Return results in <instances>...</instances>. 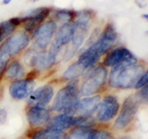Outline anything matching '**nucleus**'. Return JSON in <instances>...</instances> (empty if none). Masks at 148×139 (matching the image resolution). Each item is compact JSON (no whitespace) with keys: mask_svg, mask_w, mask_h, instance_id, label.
Wrapping results in <instances>:
<instances>
[{"mask_svg":"<svg viewBox=\"0 0 148 139\" xmlns=\"http://www.w3.org/2000/svg\"><path fill=\"white\" fill-rule=\"evenodd\" d=\"M117 38L118 34L114 26L111 23H108L99 37L79 56L76 62L85 71L92 68L99 59L113 47Z\"/></svg>","mask_w":148,"mask_h":139,"instance_id":"f257e3e1","label":"nucleus"},{"mask_svg":"<svg viewBox=\"0 0 148 139\" xmlns=\"http://www.w3.org/2000/svg\"><path fill=\"white\" fill-rule=\"evenodd\" d=\"M145 71V66L137 63H120L111 69L108 85L113 89H132Z\"/></svg>","mask_w":148,"mask_h":139,"instance_id":"f03ea898","label":"nucleus"},{"mask_svg":"<svg viewBox=\"0 0 148 139\" xmlns=\"http://www.w3.org/2000/svg\"><path fill=\"white\" fill-rule=\"evenodd\" d=\"M92 16V11L90 10H82L76 13V18L75 19L76 21H74V33L71 40L72 45L66 55L67 59L72 58L75 52L79 49L86 39L90 28Z\"/></svg>","mask_w":148,"mask_h":139,"instance_id":"7ed1b4c3","label":"nucleus"},{"mask_svg":"<svg viewBox=\"0 0 148 139\" xmlns=\"http://www.w3.org/2000/svg\"><path fill=\"white\" fill-rule=\"evenodd\" d=\"M79 94L78 80H71L57 92L51 109L54 112H68L79 100Z\"/></svg>","mask_w":148,"mask_h":139,"instance_id":"20e7f679","label":"nucleus"},{"mask_svg":"<svg viewBox=\"0 0 148 139\" xmlns=\"http://www.w3.org/2000/svg\"><path fill=\"white\" fill-rule=\"evenodd\" d=\"M108 77V70L104 66H99L92 68L86 75L79 92L85 97L96 95L104 86Z\"/></svg>","mask_w":148,"mask_h":139,"instance_id":"39448f33","label":"nucleus"},{"mask_svg":"<svg viewBox=\"0 0 148 139\" xmlns=\"http://www.w3.org/2000/svg\"><path fill=\"white\" fill-rule=\"evenodd\" d=\"M142 102L143 101L140 98L138 92L128 96L123 103L121 111L115 120V128L117 129H123L131 124Z\"/></svg>","mask_w":148,"mask_h":139,"instance_id":"423d86ee","label":"nucleus"},{"mask_svg":"<svg viewBox=\"0 0 148 139\" xmlns=\"http://www.w3.org/2000/svg\"><path fill=\"white\" fill-rule=\"evenodd\" d=\"M57 54L52 50L40 51L34 48L26 51L24 56V61L26 65L34 67L37 71H44L53 67L56 63Z\"/></svg>","mask_w":148,"mask_h":139,"instance_id":"0eeeda50","label":"nucleus"},{"mask_svg":"<svg viewBox=\"0 0 148 139\" xmlns=\"http://www.w3.org/2000/svg\"><path fill=\"white\" fill-rule=\"evenodd\" d=\"M57 28V22L54 19L42 22L33 32V48L37 50L45 49L51 43Z\"/></svg>","mask_w":148,"mask_h":139,"instance_id":"6e6552de","label":"nucleus"},{"mask_svg":"<svg viewBox=\"0 0 148 139\" xmlns=\"http://www.w3.org/2000/svg\"><path fill=\"white\" fill-rule=\"evenodd\" d=\"M30 42V36L26 31H18L9 36L1 43L0 46L14 57L25 49Z\"/></svg>","mask_w":148,"mask_h":139,"instance_id":"1a4fd4ad","label":"nucleus"},{"mask_svg":"<svg viewBox=\"0 0 148 139\" xmlns=\"http://www.w3.org/2000/svg\"><path fill=\"white\" fill-rule=\"evenodd\" d=\"M101 101L100 95H92L79 100L74 106L68 112V115L79 117H92L97 110Z\"/></svg>","mask_w":148,"mask_h":139,"instance_id":"9d476101","label":"nucleus"},{"mask_svg":"<svg viewBox=\"0 0 148 139\" xmlns=\"http://www.w3.org/2000/svg\"><path fill=\"white\" fill-rule=\"evenodd\" d=\"M120 104L118 99L113 95L104 97L96 110V118L100 122L107 123L114 118L119 113Z\"/></svg>","mask_w":148,"mask_h":139,"instance_id":"9b49d317","label":"nucleus"},{"mask_svg":"<svg viewBox=\"0 0 148 139\" xmlns=\"http://www.w3.org/2000/svg\"><path fill=\"white\" fill-rule=\"evenodd\" d=\"M49 8H37L28 10L24 17H21V24H23L25 31L34 32L39 25L44 22L51 14Z\"/></svg>","mask_w":148,"mask_h":139,"instance_id":"f8f14e48","label":"nucleus"},{"mask_svg":"<svg viewBox=\"0 0 148 139\" xmlns=\"http://www.w3.org/2000/svg\"><path fill=\"white\" fill-rule=\"evenodd\" d=\"M66 139H115L110 132L92 127H76L67 134Z\"/></svg>","mask_w":148,"mask_h":139,"instance_id":"ddd939ff","label":"nucleus"},{"mask_svg":"<svg viewBox=\"0 0 148 139\" xmlns=\"http://www.w3.org/2000/svg\"><path fill=\"white\" fill-rule=\"evenodd\" d=\"M136 57L133 53L125 47H118L108 51L103 60L106 67H114L123 63H137Z\"/></svg>","mask_w":148,"mask_h":139,"instance_id":"4468645a","label":"nucleus"},{"mask_svg":"<svg viewBox=\"0 0 148 139\" xmlns=\"http://www.w3.org/2000/svg\"><path fill=\"white\" fill-rule=\"evenodd\" d=\"M74 28H75L74 22L63 23L62 26L56 32L54 39L53 40L50 49L57 54L63 46L69 44L73 39Z\"/></svg>","mask_w":148,"mask_h":139,"instance_id":"2eb2a0df","label":"nucleus"},{"mask_svg":"<svg viewBox=\"0 0 148 139\" xmlns=\"http://www.w3.org/2000/svg\"><path fill=\"white\" fill-rule=\"evenodd\" d=\"M54 96V89L51 85H44L34 90L28 96V104L45 107L51 103Z\"/></svg>","mask_w":148,"mask_h":139,"instance_id":"dca6fc26","label":"nucleus"},{"mask_svg":"<svg viewBox=\"0 0 148 139\" xmlns=\"http://www.w3.org/2000/svg\"><path fill=\"white\" fill-rule=\"evenodd\" d=\"M28 124L32 127H39L47 124L51 120V112L48 109L39 106H30L26 112Z\"/></svg>","mask_w":148,"mask_h":139,"instance_id":"f3484780","label":"nucleus"},{"mask_svg":"<svg viewBox=\"0 0 148 139\" xmlns=\"http://www.w3.org/2000/svg\"><path fill=\"white\" fill-rule=\"evenodd\" d=\"M36 83L34 80L28 79L14 80L9 87V93L14 100H23L28 98L34 91Z\"/></svg>","mask_w":148,"mask_h":139,"instance_id":"a211bd4d","label":"nucleus"},{"mask_svg":"<svg viewBox=\"0 0 148 139\" xmlns=\"http://www.w3.org/2000/svg\"><path fill=\"white\" fill-rule=\"evenodd\" d=\"M65 132L56 129L45 128L39 129L31 135V139H66Z\"/></svg>","mask_w":148,"mask_h":139,"instance_id":"6ab92c4d","label":"nucleus"},{"mask_svg":"<svg viewBox=\"0 0 148 139\" xmlns=\"http://www.w3.org/2000/svg\"><path fill=\"white\" fill-rule=\"evenodd\" d=\"M25 68L18 60H14L9 63L7 66L5 75L6 78L11 80H20L21 78L25 75Z\"/></svg>","mask_w":148,"mask_h":139,"instance_id":"aec40b11","label":"nucleus"},{"mask_svg":"<svg viewBox=\"0 0 148 139\" xmlns=\"http://www.w3.org/2000/svg\"><path fill=\"white\" fill-rule=\"evenodd\" d=\"M85 71V70L76 61L66 69V71L63 73L62 77L64 80L71 81L73 80H76L78 77L82 75Z\"/></svg>","mask_w":148,"mask_h":139,"instance_id":"412c9836","label":"nucleus"},{"mask_svg":"<svg viewBox=\"0 0 148 139\" xmlns=\"http://www.w3.org/2000/svg\"><path fill=\"white\" fill-rule=\"evenodd\" d=\"M76 13L73 10H67V9H61L56 10L54 12V17L57 21L62 22H74L76 18Z\"/></svg>","mask_w":148,"mask_h":139,"instance_id":"4be33fe9","label":"nucleus"},{"mask_svg":"<svg viewBox=\"0 0 148 139\" xmlns=\"http://www.w3.org/2000/svg\"><path fill=\"white\" fill-rule=\"evenodd\" d=\"M11 57L10 54L0 46V82L2 80L8 65Z\"/></svg>","mask_w":148,"mask_h":139,"instance_id":"5701e85b","label":"nucleus"},{"mask_svg":"<svg viewBox=\"0 0 148 139\" xmlns=\"http://www.w3.org/2000/svg\"><path fill=\"white\" fill-rule=\"evenodd\" d=\"M0 28L2 30L5 39L8 37L9 36L11 35L12 34H14L16 28V27L14 26L9 20L0 22Z\"/></svg>","mask_w":148,"mask_h":139,"instance_id":"b1692460","label":"nucleus"},{"mask_svg":"<svg viewBox=\"0 0 148 139\" xmlns=\"http://www.w3.org/2000/svg\"><path fill=\"white\" fill-rule=\"evenodd\" d=\"M148 83V72L146 71L144 75L138 79V81L136 82V85H135V88L136 89H141V88H143L145 86L147 85Z\"/></svg>","mask_w":148,"mask_h":139,"instance_id":"393cba45","label":"nucleus"},{"mask_svg":"<svg viewBox=\"0 0 148 139\" xmlns=\"http://www.w3.org/2000/svg\"><path fill=\"white\" fill-rule=\"evenodd\" d=\"M147 91H148V86L147 85L145 86L143 88H141L140 89L139 92H138V95H139L140 98L142 100L143 102H147Z\"/></svg>","mask_w":148,"mask_h":139,"instance_id":"a878e982","label":"nucleus"},{"mask_svg":"<svg viewBox=\"0 0 148 139\" xmlns=\"http://www.w3.org/2000/svg\"><path fill=\"white\" fill-rule=\"evenodd\" d=\"M8 118V112L5 109L0 107V126L5 124Z\"/></svg>","mask_w":148,"mask_h":139,"instance_id":"bb28decb","label":"nucleus"},{"mask_svg":"<svg viewBox=\"0 0 148 139\" xmlns=\"http://www.w3.org/2000/svg\"><path fill=\"white\" fill-rule=\"evenodd\" d=\"M39 75V71H37L36 69H33L32 71H30L28 74L27 75V77H26V79H28V80H34L36 77H37V75Z\"/></svg>","mask_w":148,"mask_h":139,"instance_id":"cd10ccee","label":"nucleus"},{"mask_svg":"<svg viewBox=\"0 0 148 139\" xmlns=\"http://www.w3.org/2000/svg\"><path fill=\"white\" fill-rule=\"evenodd\" d=\"M9 21H10L14 26H16V27H17V26H20L21 25L20 18H18V17H13V18L9 19Z\"/></svg>","mask_w":148,"mask_h":139,"instance_id":"c85d7f7f","label":"nucleus"},{"mask_svg":"<svg viewBox=\"0 0 148 139\" xmlns=\"http://www.w3.org/2000/svg\"><path fill=\"white\" fill-rule=\"evenodd\" d=\"M4 40H5V37H4L3 32H2V30L1 29V28H0V45H1V43H2Z\"/></svg>","mask_w":148,"mask_h":139,"instance_id":"c756f323","label":"nucleus"},{"mask_svg":"<svg viewBox=\"0 0 148 139\" xmlns=\"http://www.w3.org/2000/svg\"><path fill=\"white\" fill-rule=\"evenodd\" d=\"M11 2L12 0H2V4L3 5H9Z\"/></svg>","mask_w":148,"mask_h":139,"instance_id":"7c9ffc66","label":"nucleus"},{"mask_svg":"<svg viewBox=\"0 0 148 139\" xmlns=\"http://www.w3.org/2000/svg\"><path fill=\"white\" fill-rule=\"evenodd\" d=\"M120 139H133V138L132 137H130V136H124V137L121 138Z\"/></svg>","mask_w":148,"mask_h":139,"instance_id":"2f4dec72","label":"nucleus"},{"mask_svg":"<svg viewBox=\"0 0 148 139\" xmlns=\"http://www.w3.org/2000/svg\"><path fill=\"white\" fill-rule=\"evenodd\" d=\"M142 17H143V18H145V19H148V14H143V15H142Z\"/></svg>","mask_w":148,"mask_h":139,"instance_id":"473e14b6","label":"nucleus"},{"mask_svg":"<svg viewBox=\"0 0 148 139\" xmlns=\"http://www.w3.org/2000/svg\"><path fill=\"white\" fill-rule=\"evenodd\" d=\"M33 2H38V1H40V0H32Z\"/></svg>","mask_w":148,"mask_h":139,"instance_id":"72a5a7b5","label":"nucleus"}]
</instances>
